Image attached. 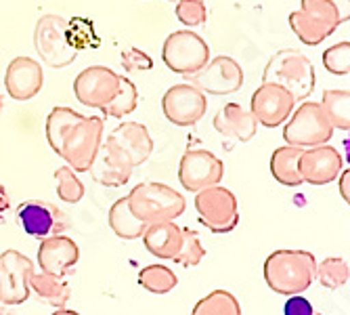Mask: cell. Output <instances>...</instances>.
Masks as SVG:
<instances>
[{"mask_svg": "<svg viewBox=\"0 0 350 315\" xmlns=\"http://www.w3.org/2000/svg\"><path fill=\"white\" fill-rule=\"evenodd\" d=\"M350 17V0H300V9L288 21L296 38L306 47L321 45Z\"/></svg>", "mask_w": 350, "mask_h": 315, "instance_id": "cell-1", "label": "cell"}, {"mask_svg": "<svg viewBox=\"0 0 350 315\" xmlns=\"http://www.w3.org/2000/svg\"><path fill=\"white\" fill-rule=\"evenodd\" d=\"M317 259L308 250H275L267 257L262 273L267 286L281 294L294 297L306 292L314 281Z\"/></svg>", "mask_w": 350, "mask_h": 315, "instance_id": "cell-2", "label": "cell"}, {"mask_svg": "<svg viewBox=\"0 0 350 315\" xmlns=\"http://www.w3.org/2000/svg\"><path fill=\"white\" fill-rule=\"evenodd\" d=\"M262 82H273L283 86L298 103L308 99V94L314 90L317 74L312 61L304 53L296 49H283L269 59L262 72Z\"/></svg>", "mask_w": 350, "mask_h": 315, "instance_id": "cell-3", "label": "cell"}, {"mask_svg": "<svg viewBox=\"0 0 350 315\" xmlns=\"http://www.w3.org/2000/svg\"><path fill=\"white\" fill-rule=\"evenodd\" d=\"M126 198H129L133 214L145 225L160 223V220H176L187 208V200L180 192L166 183L155 181L135 185Z\"/></svg>", "mask_w": 350, "mask_h": 315, "instance_id": "cell-4", "label": "cell"}, {"mask_svg": "<svg viewBox=\"0 0 350 315\" xmlns=\"http://www.w3.org/2000/svg\"><path fill=\"white\" fill-rule=\"evenodd\" d=\"M103 131L105 122L101 116H82L63 135L57 155L63 158L74 173H88L94 155L103 143Z\"/></svg>", "mask_w": 350, "mask_h": 315, "instance_id": "cell-5", "label": "cell"}, {"mask_svg": "<svg viewBox=\"0 0 350 315\" xmlns=\"http://www.w3.org/2000/svg\"><path fill=\"white\" fill-rule=\"evenodd\" d=\"M283 139L292 147L308 149L323 145L332 139L334 126L329 118L325 116L321 103L317 101H300L298 110L292 112V116L283 122Z\"/></svg>", "mask_w": 350, "mask_h": 315, "instance_id": "cell-6", "label": "cell"}, {"mask_svg": "<svg viewBox=\"0 0 350 315\" xmlns=\"http://www.w3.org/2000/svg\"><path fill=\"white\" fill-rule=\"evenodd\" d=\"M196 210L202 225L212 234H231L239 225V204L231 189L218 185L206 187L196 196Z\"/></svg>", "mask_w": 350, "mask_h": 315, "instance_id": "cell-7", "label": "cell"}, {"mask_svg": "<svg viewBox=\"0 0 350 315\" xmlns=\"http://www.w3.org/2000/svg\"><path fill=\"white\" fill-rule=\"evenodd\" d=\"M68 19L61 15L46 13L36 21L34 27V49L40 55L42 63L49 68H68L76 61L78 51L68 42Z\"/></svg>", "mask_w": 350, "mask_h": 315, "instance_id": "cell-8", "label": "cell"}, {"mask_svg": "<svg viewBox=\"0 0 350 315\" xmlns=\"http://www.w3.org/2000/svg\"><path fill=\"white\" fill-rule=\"evenodd\" d=\"M162 61L166 68L180 76H191L200 72L210 61L208 42L191 29H178L164 40Z\"/></svg>", "mask_w": 350, "mask_h": 315, "instance_id": "cell-9", "label": "cell"}, {"mask_svg": "<svg viewBox=\"0 0 350 315\" xmlns=\"http://www.w3.org/2000/svg\"><path fill=\"white\" fill-rule=\"evenodd\" d=\"M103 145L109 153H113L118 160L129 164L131 168L145 164L153 153V139L147 126L141 122H122L107 135Z\"/></svg>", "mask_w": 350, "mask_h": 315, "instance_id": "cell-10", "label": "cell"}, {"mask_svg": "<svg viewBox=\"0 0 350 315\" xmlns=\"http://www.w3.org/2000/svg\"><path fill=\"white\" fill-rule=\"evenodd\" d=\"M15 220L19 229L31 238H51L59 236L70 227V218L61 208L44 200H25L15 210Z\"/></svg>", "mask_w": 350, "mask_h": 315, "instance_id": "cell-11", "label": "cell"}, {"mask_svg": "<svg viewBox=\"0 0 350 315\" xmlns=\"http://www.w3.org/2000/svg\"><path fill=\"white\" fill-rule=\"evenodd\" d=\"M189 82L198 86L204 94H214V97H225L233 94L243 86V70L233 57L220 55L210 59L206 66L187 76Z\"/></svg>", "mask_w": 350, "mask_h": 315, "instance_id": "cell-12", "label": "cell"}, {"mask_svg": "<svg viewBox=\"0 0 350 315\" xmlns=\"http://www.w3.org/2000/svg\"><path fill=\"white\" fill-rule=\"evenodd\" d=\"M225 177V162L208 149H189L180 158L178 181L187 192H202L206 187L218 185Z\"/></svg>", "mask_w": 350, "mask_h": 315, "instance_id": "cell-13", "label": "cell"}, {"mask_svg": "<svg viewBox=\"0 0 350 315\" xmlns=\"http://www.w3.org/2000/svg\"><path fill=\"white\" fill-rule=\"evenodd\" d=\"M208 110V97L191 82L170 86L162 97V112L174 126H193Z\"/></svg>", "mask_w": 350, "mask_h": 315, "instance_id": "cell-14", "label": "cell"}, {"mask_svg": "<svg viewBox=\"0 0 350 315\" xmlns=\"http://www.w3.org/2000/svg\"><path fill=\"white\" fill-rule=\"evenodd\" d=\"M34 273L31 263L19 250H5L0 255V303L7 307L21 305L29 299V275Z\"/></svg>", "mask_w": 350, "mask_h": 315, "instance_id": "cell-15", "label": "cell"}, {"mask_svg": "<svg viewBox=\"0 0 350 315\" xmlns=\"http://www.w3.org/2000/svg\"><path fill=\"white\" fill-rule=\"evenodd\" d=\"M296 108V101L292 94L279 84L262 82L252 94L250 101V114L258 124L267 129H277L285 120L292 116Z\"/></svg>", "mask_w": 350, "mask_h": 315, "instance_id": "cell-16", "label": "cell"}, {"mask_svg": "<svg viewBox=\"0 0 350 315\" xmlns=\"http://www.w3.org/2000/svg\"><path fill=\"white\" fill-rule=\"evenodd\" d=\"M120 88V74L105 66L84 68L74 80V94L80 105L86 108H103L113 99Z\"/></svg>", "mask_w": 350, "mask_h": 315, "instance_id": "cell-17", "label": "cell"}, {"mask_svg": "<svg viewBox=\"0 0 350 315\" xmlns=\"http://www.w3.org/2000/svg\"><path fill=\"white\" fill-rule=\"evenodd\" d=\"M342 166H344L342 153L327 143L302 149L298 162L302 183H310V185H327L336 181L338 175L342 173Z\"/></svg>", "mask_w": 350, "mask_h": 315, "instance_id": "cell-18", "label": "cell"}, {"mask_svg": "<svg viewBox=\"0 0 350 315\" xmlns=\"http://www.w3.org/2000/svg\"><path fill=\"white\" fill-rule=\"evenodd\" d=\"M42 84H44V72H42L40 61L19 55L7 66L5 86L11 99L15 101L34 99L42 90Z\"/></svg>", "mask_w": 350, "mask_h": 315, "instance_id": "cell-19", "label": "cell"}, {"mask_svg": "<svg viewBox=\"0 0 350 315\" xmlns=\"http://www.w3.org/2000/svg\"><path fill=\"white\" fill-rule=\"evenodd\" d=\"M80 259V248L78 244L68 236H51L40 242L38 248V265L40 271L53 273V275H66L76 267Z\"/></svg>", "mask_w": 350, "mask_h": 315, "instance_id": "cell-20", "label": "cell"}, {"mask_svg": "<svg viewBox=\"0 0 350 315\" xmlns=\"http://www.w3.org/2000/svg\"><path fill=\"white\" fill-rule=\"evenodd\" d=\"M214 129L227 139H235L241 143H247L254 139L258 131V122L254 120V116L243 110L239 103H227L225 108H220L214 116Z\"/></svg>", "mask_w": 350, "mask_h": 315, "instance_id": "cell-21", "label": "cell"}, {"mask_svg": "<svg viewBox=\"0 0 350 315\" xmlns=\"http://www.w3.org/2000/svg\"><path fill=\"white\" fill-rule=\"evenodd\" d=\"M145 248L153 257L162 261H172L183 242V227L174 220H160V223H149L141 236Z\"/></svg>", "mask_w": 350, "mask_h": 315, "instance_id": "cell-22", "label": "cell"}, {"mask_svg": "<svg viewBox=\"0 0 350 315\" xmlns=\"http://www.w3.org/2000/svg\"><path fill=\"white\" fill-rule=\"evenodd\" d=\"M133 171L135 168H131L129 164H124L122 160H118L113 153H109L103 143H101L97 155H94V160H92V164L88 168L90 177L103 187H122V185H126L133 177Z\"/></svg>", "mask_w": 350, "mask_h": 315, "instance_id": "cell-23", "label": "cell"}, {"mask_svg": "<svg viewBox=\"0 0 350 315\" xmlns=\"http://www.w3.org/2000/svg\"><path fill=\"white\" fill-rule=\"evenodd\" d=\"M29 292H34L38 301L44 305H51L55 309L66 307L72 299V288L70 284L63 279L61 275H53L46 271L31 273L29 275Z\"/></svg>", "mask_w": 350, "mask_h": 315, "instance_id": "cell-24", "label": "cell"}, {"mask_svg": "<svg viewBox=\"0 0 350 315\" xmlns=\"http://www.w3.org/2000/svg\"><path fill=\"white\" fill-rule=\"evenodd\" d=\"M302 149L292 147V145H283L277 147L271 155V175L277 183L285 187H298L302 185V177L298 171Z\"/></svg>", "mask_w": 350, "mask_h": 315, "instance_id": "cell-25", "label": "cell"}, {"mask_svg": "<svg viewBox=\"0 0 350 315\" xmlns=\"http://www.w3.org/2000/svg\"><path fill=\"white\" fill-rule=\"evenodd\" d=\"M109 227L122 240H139L147 225L133 214L129 206V198L124 196L116 200L113 206L109 208Z\"/></svg>", "mask_w": 350, "mask_h": 315, "instance_id": "cell-26", "label": "cell"}, {"mask_svg": "<svg viewBox=\"0 0 350 315\" xmlns=\"http://www.w3.org/2000/svg\"><path fill=\"white\" fill-rule=\"evenodd\" d=\"M321 108L329 118L332 126L338 131H350V90L348 88H329L321 97Z\"/></svg>", "mask_w": 350, "mask_h": 315, "instance_id": "cell-27", "label": "cell"}, {"mask_svg": "<svg viewBox=\"0 0 350 315\" xmlns=\"http://www.w3.org/2000/svg\"><path fill=\"white\" fill-rule=\"evenodd\" d=\"M178 277L166 265H147L139 271V286L151 294H168L176 288Z\"/></svg>", "mask_w": 350, "mask_h": 315, "instance_id": "cell-28", "label": "cell"}, {"mask_svg": "<svg viewBox=\"0 0 350 315\" xmlns=\"http://www.w3.org/2000/svg\"><path fill=\"white\" fill-rule=\"evenodd\" d=\"M82 118L80 112L72 110V108H63V105H57L49 112L46 116V141L51 145V149L55 153H59V147H61V139L70 131V126L76 124L78 120Z\"/></svg>", "mask_w": 350, "mask_h": 315, "instance_id": "cell-29", "label": "cell"}, {"mask_svg": "<svg viewBox=\"0 0 350 315\" xmlns=\"http://www.w3.org/2000/svg\"><path fill=\"white\" fill-rule=\"evenodd\" d=\"M137 103H139V90H137V84L129 78L120 76V88L118 92L113 94V99L107 101L103 108H99L103 112V116H109V118H124L129 116L137 110Z\"/></svg>", "mask_w": 350, "mask_h": 315, "instance_id": "cell-30", "label": "cell"}, {"mask_svg": "<svg viewBox=\"0 0 350 315\" xmlns=\"http://www.w3.org/2000/svg\"><path fill=\"white\" fill-rule=\"evenodd\" d=\"M191 315H241V305L229 290H212L196 303Z\"/></svg>", "mask_w": 350, "mask_h": 315, "instance_id": "cell-31", "label": "cell"}, {"mask_svg": "<svg viewBox=\"0 0 350 315\" xmlns=\"http://www.w3.org/2000/svg\"><path fill=\"white\" fill-rule=\"evenodd\" d=\"M314 279H319V284L327 290H338L346 286L350 279V265L342 257H329L321 263H317Z\"/></svg>", "mask_w": 350, "mask_h": 315, "instance_id": "cell-32", "label": "cell"}, {"mask_svg": "<svg viewBox=\"0 0 350 315\" xmlns=\"http://www.w3.org/2000/svg\"><path fill=\"white\" fill-rule=\"evenodd\" d=\"M68 42L72 49L76 51H84V49H97L101 45L97 32H94V23L90 19L84 17H76L72 21H68Z\"/></svg>", "mask_w": 350, "mask_h": 315, "instance_id": "cell-33", "label": "cell"}, {"mask_svg": "<svg viewBox=\"0 0 350 315\" xmlns=\"http://www.w3.org/2000/svg\"><path fill=\"white\" fill-rule=\"evenodd\" d=\"M55 185L57 196L66 204H78L84 198V183L78 179V175L70 166H61L55 171Z\"/></svg>", "mask_w": 350, "mask_h": 315, "instance_id": "cell-34", "label": "cell"}, {"mask_svg": "<svg viewBox=\"0 0 350 315\" xmlns=\"http://www.w3.org/2000/svg\"><path fill=\"white\" fill-rule=\"evenodd\" d=\"M204 257H206V248L200 240V234L189 227H183V242L172 261L183 267H196L204 261Z\"/></svg>", "mask_w": 350, "mask_h": 315, "instance_id": "cell-35", "label": "cell"}, {"mask_svg": "<svg viewBox=\"0 0 350 315\" xmlns=\"http://www.w3.org/2000/svg\"><path fill=\"white\" fill-rule=\"evenodd\" d=\"M176 19L187 27H200L208 21V7L204 0H176Z\"/></svg>", "mask_w": 350, "mask_h": 315, "instance_id": "cell-36", "label": "cell"}, {"mask_svg": "<svg viewBox=\"0 0 350 315\" xmlns=\"http://www.w3.org/2000/svg\"><path fill=\"white\" fill-rule=\"evenodd\" d=\"M323 66L334 76H348L350 74V42H338L323 53Z\"/></svg>", "mask_w": 350, "mask_h": 315, "instance_id": "cell-37", "label": "cell"}, {"mask_svg": "<svg viewBox=\"0 0 350 315\" xmlns=\"http://www.w3.org/2000/svg\"><path fill=\"white\" fill-rule=\"evenodd\" d=\"M120 63H122L124 72H149V70L153 68V59H151V55H147L145 51L135 49V47L126 49V51L122 53Z\"/></svg>", "mask_w": 350, "mask_h": 315, "instance_id": "cell-38", "label": "cell"}, {"mask_svg": "<svg viewBox=\"0 0 350 315\" xmlns=\"http://www.w3.org/2000/svg\"><path fill=\"white\" fill-rule=\"evenodd\" d=\"M312 311L314 309H312L310 301L300 294L288 297L285 307H283V315H312Z\"/></svg>", "mask_w": 350, "mask_h": 315, "instance_id": "cell-39", "label": "cell"}, {"mask_svg": "<svg viewBox=\"0 0 350 315\" xmlns=\"http://www.w3.org/2000/svg\"><path fill=\"white\" fill-rule=\"evenodd\" d=\"M338 177H340V194H342V200L348 204L350 202V171L348 168H342V173Z\"/></svg>", "mask_w": 350, "mask_h": 315, "instance_id": "cell-40", "label": "cell"}, {"mask_svg": "<svg viewBox=\"0 0 350 315\" xmlns=\"http://www.w3.org/2000/svg\"><path fill=\"white\" fill-rule=\"evenodd\" d=\"M9 206H11L9 194H7L5 185H0V214H3V212H7V210H9Z\"/></svg>", "mask_w": 350, "mask_h": 315, "instance_id": "cell-41", "label": "cell"}, {"mask_svg": "<svg viewBox=\"0 0 350 315\" xmlns=\"http://www.w3.org/2000/svg\"><path fill=\"white\" fill-rule=\"evenodd\" d=\"M53 315H80V313L74 311V309H68V307H59Z\"/></svg>", "mask_w": 350, "mask_h": 315, "instance_id": "cell-42", "label": "cell"}, {"mask_svg": "<svg viewBox=\"0 0 350 315\" xmlns=\"http://www.w3.org/2000/svg\"><path fill=\"white\" fill-rule=\"evenodd\" d=\"M0 315H17L15 311H11L7 305H3V307H0Z\"/></svg>", "mask_w": 350, "mask_h": 315, "instance_id": "cell-43", "label": "cell"}, {"mask_svg": "<svg viewBox=\"0 0 350 315\" xmlns=\"http://www.w3.org/2000/svg\"><path fill=\"white\" fill-rule=\"evenodd\" d=\"M3 108H5V99H3V94H0V112H3Z\"/></svg>", "mask_w": 350, "mask_h": 315, "instance_id": "cell-44", "label": "cell"}, {"mask_svg": "<svg viewBox=\"0 0 350 315\" xmlns=\"http://www.w3.org/2000/svg\"><path fill=\"white\" fill-rule=\"evenodd\" d=\"M312 315H321V313H314V311H312Z\"/></svg>", "mask_w": 350, "mask_h": 315, "instance_id": "cell-45", "label": "cell"}, {"mask_svg": "<svg viewBox=\"0 0 350 315\" xmlns=\"http://www.w3.org/2000/svg\"><path fill=\"white\" fill-rule=\"evenodd\" d=\"M170 3H176V0H170Z\"/></svg>", "mask_w": 350, "mask_h": 315, "instance_id": "cell-46", "label": "cell"}]
</instances>
